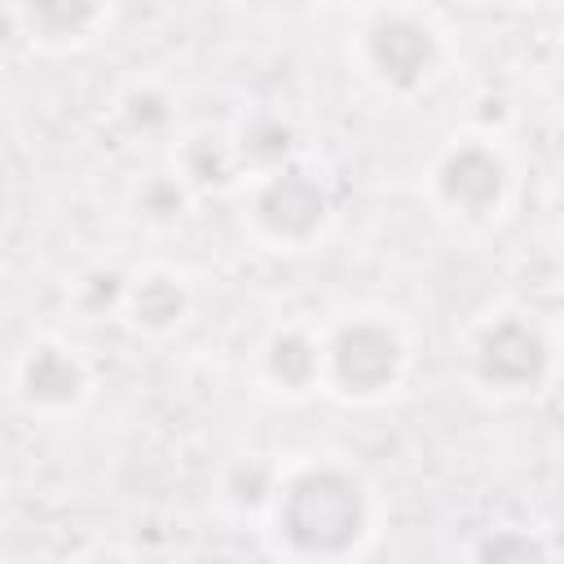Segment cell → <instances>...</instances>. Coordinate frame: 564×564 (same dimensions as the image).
Masks as SVG:
<instances>
[{
	"label": "cell",
	"mask_w": 564,
	"mask_h": 564,
	"mask_svg": "<svg viewBox=\"0 0 564 564\" xmlns=\"http://www.w3.org/2000/svg\"><path fill=\"white\" fill-rule=\"evenodd\" d=\"M269 507L278 546H286L304 564H335L344 555H357V546L370 538L366 485L330 463L300 467L291 476L278 471Z\"/></svg>",
	"instance_id": "cell-1"
},
{
	"label": "cell",
	"mask_w": 564,
	"mask_h": 564,
	"mask_svg": "<svg viewBox=\"0 0 564 564\" xmlns=\"http://www.w3.org/2000/svg\"><path fill=\"white\" fill-rule=\"evenodd\" d=\"M352 35L361 75L383 93H419L441 75L445 26L427 9H366Z\"/></svg>",
	"instance_id": "cell-2"
},
{
	"label": "cell",
	"mask_w": 564,
	"mask_h": 564,
	"mask_svg": "<svg viewBox=\"0 0 564 564\" xmlns=\"http://www.w3.org/2000/svg\"><path fill=\"white\" fill-rule=\"evenodd\" d=\"M405 357V339L392 322L357 313L322 344V379L348 401H375L401 383Z\"/></svg>",
	"instance_id": "cell-3"
},
{
	"label": "cell",
	"mask_w": 564,
	"mask_h": 564,
	"mask_svg": "<svg viewBox=\"0 0 564 564\" xmlns=\"http://www.w3.org/2000/svg\"><path fill=\"white\" fill-rule=\"evenodd\" d=\"M88 388H93L88 361L79 357L75 344H62V339H31L9 366V397L31 419L35 414L57 419L79 410Z\"/></svg>",
	"instance_id": "cell-4"
},
{
	"label": "cell",
	"mask_w": 564,
	"mask_h": 564,
	"mask_svg": "<svg viewBox=\"0 0 564 564\" xmlns=\"http://www.w3.org/2000/svg\"><path fill=\"white\" fill-rule=\"evenodd\" d=\"M471 366L494 392H533L551 370V344L524 313H498L480 326Z\"/></svg>",
	"instance_id": "cell-5"
},
{
	"label": "cell",
	"mask_w": 564,
	"mask_h": 564,
	"mask_svg": "<svg viewBox=\"0 0 564 564\" xmlns=\"http://www.w3.org/2000/svg\"><path fill=\"white\" fill-rule=\"evenodd\" d=\"M436 194L458 220H489L502 207L507 194V163L489 141H458L436 163Z\"/></svg>",
	"instance_id": "cell-6"
},
{
	"label": "cell",
	"mask_w": 564,
	"mask_h": 564,
	"mask_svg": "<svg viewBox=\"0 0 564 564\" xmlns=\"http://www.w3.org/2000/svg\"><path fill=\"white\" fill-rule=\"evenodd\" d=\"M256 225L282 242V247H295L304 238H313L326 220V194L317 185V176L300 172V167H278L260 194H256V207H251Z\"/></svg>",
	"instance_id": "cell-7"
},
{
	"label": "cell",
	"mask_w": 564,
	"mask_h": 564,
	"mask_svg": "<svg viewBox=\"0 0 564 564\" xmlns=\"http://www.w3.org/2000/svg\"><path fill=\"white\" fill-rule=\"evenodd\" d=\"M110 4H79V0H44V4H4V26L22 35L31 48L62 53L84 48L110 26Z\"/></svg>",
	"instance_id": "cell-8"
},
{
	"label": "cell",
	"mask_w": 564,
	"mask_h": 564,
	"mask_svg": "<svg viewBox=\"0 0 564 564\" xmlns=\"http://www.w3.org/2000/svg\"><path fill=\"white\" fill-rule=\"evenodd\" d=\"M185 304H189V295H185L181 278H172V273H137V278H128L123 313L141 330H172V326H181Z\"/></svg>",
	"instance_id": "cell-9"
},
{
	"label": "cell",
	"mask_w": 564,
	"mask_h": 564,
	"mask_svg": "<svg viewBox=\"0 0 564 564\" xmlns=\"http://www.w3.org/2000/svg\"><path fill=\"white\" fill-rule=\"evenodd\" d=\"M264 361L273 366L278 392H308L313 383H322V339H304L295 330L273 335Z\"/></svg>",
	"instance_id": "cell-10"
},
{
	"label": "cell",
	"mask_w": 564,
	"mask_h": 564,
	"mask_svg": "<svg viewBox=\"0 0 564 564\" xmlns=\"http://www.w3.org/2000/svg\"><path fill=\"white\" fill-rule=\"evenodd\" d=\"M471 564H551L529 533H489Z\"/></svg>",
	"instance_id": "cell-11"
},
{
	"label": "cell",
	"mask_w": 564,
	"mask_h": 564,
	"mask_svg": "<svg viewBox=\"0 0 564 564\" xmlns=\"http://www.w3.org/2000/svg\"><path fill=\"white\" fill-rule=\"evenodd\" d=\"M70 564H132V560H128V555H119V551H110V546H93V551L75 555Z\"/></svg>",
	"instance_id": "cell-12"
}]
</instances>
